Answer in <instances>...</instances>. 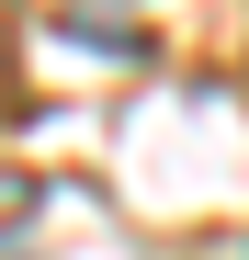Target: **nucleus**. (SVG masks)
Returning a JSON list of instances; mask_svg holds the SVG:
<instances>
[{"label":"nucleus","instance_id":"f257e3e1","mask_svg":"<svg viewBox=\"0 0 249 260\" xmlns=\"http://www.w3.org/2000/svg\"><path fill=\"white\" fill-rule=\"evenodd\" d=\"M0 79H12V12H0Z\"/></svg>","mask_w":249,"mask_h":260}]
</instances>
